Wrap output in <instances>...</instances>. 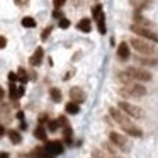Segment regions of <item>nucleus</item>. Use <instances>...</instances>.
<instances>
[{
	"label": "nucleus",
	"instance_id": "1",
	"mask_svg": "<svg viewBox=\"0 0 158 158\" xmlns=\"http://www.w3.org/2000/svg\"><path fill=\"white\" fill-rule=\"evenodd\" d=\"M109 116L112 117V119L116 121L121 127H123V131H126V134L134 136V138H141V134H143V133H141V129L133 123V121H131V117L126 116L121 109H117V107H110V109H109Z\"/></svg>",
	"mask_w": 158,
	"mask_h": 158
},
{
	"label": "nucleus",
	"instance_id": "2",
	"mask_svg": "<svg viewBox=\"0 0 158 158\" xmlns=\"http://www.w3.org/2000/svg\"><path fill=\"white\" fill-rule=\"evenodd\" d=\"M129 44L133 46L134 49H136L139 55H144V56H153L155 55V46L151 44V43L144 41V39H139V38H131Z\"/></svg>",
	"mask_w": 158,
	"mask_h": 158
},
{
	"label": "nucleus",
	"instance_id": "3",
	"mask_svg": "<svg viewBox=\"0 0 158 158\" xmlns=\"http://www.w3.org/2000/svg\"><path fill=\"white\" fill-rule=\"evenodd\" d=\"M117 109H121L126 116H129L131 119H143L144 117V110L141 109V107L134 106V104H129L127 100H121Z\"/></svg>",
	"mask_w": 158,
	"mask_h": 158
},
{
	"label": "nucleus",
	"instance_id": "4",
	"mask_svg": "<svg viewBox=\"0 0 158 158\" xmlns=\"http://www.w3.org/2000/svg\"><path fill=\"white\" fill-rule=\"evenodd\" d=\"M146 94V89H144L141 83H133V85H127L119 89V95L126 97V99H134V97H143Z\"/></svg>",
	"mask_w": 158,
	"mask_h": 158
},
{
	"label": "nucleus",
	"instance_id": "5",
	"mask_svg": "<svg viewBox=\"0 0 158 158\" xmlns=\"http://www.w3.org/2000/svg\"><path fill=\"white\" fill-rule=\"evenodd\" d=\"M126 73L131 77L133 80H138V82H150L151 78H153V75H151L148 70L144 68H136V66H129V68L126 70Z\"/></svg>",
	"mask_w": 158,
	"mask_h": 158
},
{
	"label": "nucleus",
	"instance_id": "6",
	"mask_svg": "<svg viewBox=\"0 0 158 158\" xmlns=\"http://www.w3.org/2000/svg\"><path fill=\"white\" fill-rule=\"evenodd\" d=\"M131 31L136 32L138 36H141L143 39H150V41L158 43V34H155V32L151 31V29H148V27H143V26H136V24H133V26H131Z\"/></svg>",
	"mask_w": 158,
	"mask_h": 158
},
{
	"label": "nucleus",
	"instance_id": "7",
	"mask_svg": "<svg viewBox=\"0 0 158 158\" xmlns=\"http://www.w3.org/2000/svg\"><path fill=\"white\" fill-rule=\"evenodd\" d=\"M94 17L97 21V29L100 34H106L107 27H106V14L102 12V5H95L94 7Z\"/></svg>",
	"mask_w": 158,
	"mask_h": 158
},
{
	"label": "nucleus",
	"instance_id": "8",
	"mask_svg": "<svg viewBox=\"0 0 158 158\" xmlns=\"http://www.w3.org/2000/svg\"><path fill=\"white\" fill-rule=\"evenodd\" d=\"M109 139H110V144H114V146H117V148H121V150H124L126 151L127 150V141H126V138L123 136L121 133H116V131H110L109 133Z\"/></svg>",
	"mask_w": 158,
	"mask_h": 158
},
{
	"label": "nucleus",
	"instance_id": "9",
	"mask_svg": "<svg viewBox=\"0 0 158 158\" xmlns=\"http://www.w3.org/2000/svg\"><path fill=\"white\" fill-rule=\"evenodd\" d=\"M44 151H48L49 155H60V153H63V143L61 141H49L46 144Z\"/></svg>",
	"mask_w": 158,
	"mask_h": 158
},
{
	"label": "nucleus",
	"instance_id": "10",
	"mask_svg": "<svg viewBox=\"0 0 158 158\" xmlns=\"http://www.w3.org/2000/svg\"><path fill=\"white\" fill-rule=\"evenodd\" d=\"M117 56H119L121 61L129 60L131 51H129V44H127V43H119V46H117Z\"/></svg>",
	"mask_w": 158,
	"mask_h": 158
},
{
	"label": "nucleus",
	"instance_id": "11",
	"mask_svg": "<svg viewBox=\"0 0 158 158\" xmlns=\"http://www.w3.org/2000/svg\"><path fill=\"white\" fill-rule=\"evenodd\" d=\"M70 99H72V102L80 104V102L85 100V92H83L82 89H78V87H73V89L70 90Z\"/></svg>",
	"mask_w": 158,
	"mask_h": 158
},
{
	"label": "nucleus",
	"instance_id": "12",
	"mask_svg": "<svg viewBox=\"0 0 158 158\" xmlns=\"http://www.w3.org/2000/svg\"><path fill=\"white\" fill-rule=\"evenodd\" d=\"M43 56H44V51H43V48H36L34 55L31 56V60H29V63H31L32 66H39L43 63Z\"/></svg>",
	"mask_w": 158,
	"mask_h": 158
},
{
	"label": "nucleus",
	"instance_id": "13",
	"mask_svg": "<svg viewBox=\"0 0 158 158\" xmlns=\"http://www.w3.org/2000/svg\"><path fill=\"white\" fill-rule=\"evenodd\" d=\"M136 61L139 63V65H143V66H155V65H158V60L156 58H150V56H138Z\"/></svg>",
	"mask_w": 158,
	"mask_h": 158
},
{
	"label": "nucleus",
	"instance_id": "14",
	"mask_svg": "<svg viewBox=\"0 0 158 158\" xmlns=\"http://www.w3.org/2000/svg\"><path fill=\"white\" fill-rule=\"evenodd\" d=\"M117 80H119L121 83H124V87H127V85H133V83H134V80L131 78V77L127 75L126 72H119V73H117Z\"/></svg>",
	"mask_w": 158,
	"mask_h": 158
},
{
	"label": "nucleus",
	"instance_id": "15",
	"mask_svg": "<svg viewBox=\"0 0 158 158\" xmlns=\"http://www.w3.org/2000/svg\"><path fill=\"white\" fill-rule=\"evenodd\" d=\"M77 27L80 29L82 32H90V29H92V24H90V19H82V21L77 24Z\"/></svg>",
	"mask_w": 158,
	"mask_h": 158
},
{
	"label": "nucleus",
	"instance_id": "16",
	"mask_svg": "<svg viewBox=\"0 0 158 158\" xmlns=\"http://www.w3.org/2000/svg\"><path fill=\"white\" fill-rule=\"evenodd\" d=\"M9 139H10L14 144H19L22 141V136H21V133H19V131L10 129V131H9Z\"/></svg>",
	"mask_w": 158,
	"mask_h": 158
},
{
	"label": "nucleus",
	"instance_id": "17",
	"mask_svg": "<svg viewBox=\"0 0 158 158\" xmlns=\"http://www.w3.org/2000/svg\"><path fill=\"white\" fill-rule=\"evenodd\" d=\"M131 5H133L136 10H143L144 7L150 5V0H131Z\"/></svg>",
	"mask_w": 158,
	"mask_h": 158
},
{
	"label": "nucleus",
	"instance_id": "18",
	"mask_svg": "<svg viewBox=\"0 0 158 158\" xmlns=\"http://www.w3.org/2000/svg\"><path fill=\"white\" fill-rule=\"evenodd\" d=\"M65 110L68 114H78L80 112V106H78V104H75V102H68L65 106Z\"/></svg>",
	"mask_w": 158,
	"mask_h": 158
},
{
	"label": "nucleus",
	"instance_id": "19",
	"mask_svg": "<svg viewBox=\"0 0 158 158\" xmlns=\"http://www.w3.org/2000/svg\"><path fill=\"white\" fill-rule=\"evenodd\" d=\"M34 136L38 138V139H41V141H46V129L43 127V124H39V126L36 127V131H34Z\"/></svg>",
	"mask_w": 158,
	"mask_h": 158
},
{
	"label": "nucleus",
	"instance_id": "20",
	"mask_svg": "<svg viewBox=\"0 0 158 158\" xmlns=\"http://www.w3.org/2000/svg\"><path fill=\"white\" fill-rule=\"evenodd\" d=\"M49 97H51L53 102H61V92L58 89H51L49 90Z\"/></svg>",
	"mask_w": 158,
	"mask_h": 158
},
{
	"label": "nucleus",
	"instance_id": "21",
	"mask_svg": "<svg viewBox=\"0 0 158 158\" xmlns=\"http://www.w3.org/2000/svg\"><path fill=\"white\" fill-rule=\"evenodd\" d=\"M22 26L24 27H36V19H32V17H24L22 19Z\"/></svg>",
	"mask_w": 158,
	"mask_h": 158
},
{
	"label": "nucleus",
	"instance_id": "22",
	"mask_svg": "<svg viewBox=\"0 0 158 158\" xmlns=\"http://www.w3.org/2000/svg\"><path fill=\"white\" fill-rule=\"evenodd\" d=\"M9 95H10V99H19L17 95V87H15V83H10V87H9Z\"/></svg>",
	"mask_w": 158,
	"mask_h": 158
},
{
	"label": "nucleus",
	"instance_id": "23",
	"mask_svg": "<svg viewBox=\"0 0 158 158\" xmlns=\"http://www.w3.org/2000/svg\"><path fill=\"white\" fill-rule=\"evenodd\" d=\"M17 78L21 80L22 83L27 82V73H26V70H24V68H19V70H17Z\"/></svg>",
	"mask_w": 158,
	"mask_h": 158
},
{
	"label": "nucleus",
	"instance_id": "24",
	"mask_svg": "<svg viewBox=\"0 0 158 158\" xmlns=\"http://www.w3.org/2000/svg\"><path fill=\"white\" fill-rule=\"evenodd\" d=\"M51 31H53V27H51V26H48V27H46L44 31H43V34H41V39H43V41H46V39L49 38V34H51Z\"/></svg>",
	"mask_w": 158,
	"mask_h": 158
},
{
	"label": "nucleus",
	"instance_id": "25",
	"mask_svg": "<svg viewBox=\"0 0 158 158\" xmlns=\"http://www.w3.org/2000/svg\"><path fill=\"white\" fill-rule=\"evenodd\" d=\"M60 27H61V29H68L70 27V21H68V19H65V17H61V19H60Z\"/></svg>",
	"mask_w": 158,
	"mask_h": 158
},
{
	"label": "nucleus",
	"instance_id": "26",
	"mask_svg": "<svg viewBox=\"0 0 158 158\" xmlns=\"http://www.w3.org/2000/svg\"><path fill=\"white\" fill-rule=\"evenodd\" d=\"M48 129L51 131V133H55V131L58 129V123H56V121H48Z\"/></svg>",
	"mask_w": 158,
	"mask_h": 158
},
{
	"label": "nucleus",
	"instance_id": "27",
	"mask_svg": "<svg viewBox=\"0 0 158 158\" xmlns=\"http://www.w3.org/2000/svg\"><path fill=\"white\" fill-rule=\"evenodd\" d=\"M65 2H66V0H53V4H55L56 9H61L63 5H65Z\"/></svg>",
	"mask_w": 158,
	"mask_h": 158
},
{
	"label": "nucleus",
	"instance_id": "28",
	"mask_svg": "<svg viewBox=\"0 0 158 158\" xmlns=\"http://www.w3.org/2000/svg\"><path fill=\"white\" fill-rule=\"evenodd\" d=\"M15 5H19V7H26V5L29 4V0H14Z\"/></svg>",
	"mask_w": 158,
	"mask_h": 158
},
{
	"label": "nucleus",
	"instance_id": "29",
	"mask_svg": "<svg viewBox=\"0 0 158 158\" xmlns=\"http://www.w3.org/2000/svg\"><path fill=\"white\" fill-rule=\"evenodd\" d=\"M5 46H7V39H5L4 36H0V49H4Z\"/></svg>",
	"mask_w": 158,
	"mask_h": 158
},
{
	"label": "nucleus",
	"instance_id": "30",
	"mask_svg": "<svg viewBox=\"0 0 158 158\" xmlns=\"http://www.w3.org/2000/svg\"><path fill=\"white\" fill-rule=\"evenodd\" d=\"M9 80H10V82H12V83H14V82H15V80H17V73H14V72H10V73H9Z\"/></svg>",
	"mask_w": 158,
	"mask_h": 158
},
{
	"label": "nucleus",
	"instance_id": "31",
	"mask_svg": "<svg viewBox=\"0 0 158 158\" xmlns=\"http://www.w3.org/2000/svg\"><path fill=\"white\" fill-rule=\"evenodd\" d=\"M53 17H55V19H61V17H63L61 12H60V9H56V10L53 12Z\"/></svg>",
	"mask_w": 158,
	"mask_h": 158
},
{
	"label": "nucleus",
	"instance_id": "32",
	"mask_svg": "<svg viewBox=\"0 0 158 158\" xmlns=\"http://www.w3.org/2000/svg\"><path fill=\"white\" fill-rule=\"evenodd\" d=\"M17 95H19V97L24 95V87H22V85H21V87H17Z\"/></svg>",
	"mask_w": 158,
	"mask_h": 158
},
{
	"label": "nucleus",
	"instance_id": "33",
	"mask_svg": "<svg viewBox=\"0 0 158 158\" xmlns=\"http://www.w3.org/2000/svg\"><path fill=\"white\" fill-rule=\"evenodd\" d=\"M17 119L24 121V112H17Z\"/></svg>",
	"mask_w": 158,
	"mask_h": 158
},
{
	"label": "nucleus",
	"instance_id": "34",
	"mask_svg": "<svg viewBox=\"0 0 158 158\" xmlns=\"http://www.w3.org/2000/svg\"><path fill=\"white\" fill-rule=\"evenodd\" d=\"M44 121H48V119H46L44 114H41V117H39V123H44Z\"/></svg>",
	"mask_w": 158,
	"mask_h": 158
},
{
	"label": "nucleus",
	"instance_id": "35",
	"mask_svg": "<svg viewBox=\"0 0 158 158\" xmlns=\"http://www.w3.org/2000/svg\"><path fill=\"white\" fill-rule=\"evenodd\" d=\"M0 158H9V153H5V151H2V153H0Z\"/></svg>",
	"mask_w": 158,
	"mask_h": 158
},
{
	"label": "nucleus",
	"instance_id": "36",
	"mask_svg": "<svg viewBox=\"0 0 158 158\" xmlns=\"http://www.w3.org/2000/svg\"><path fill=\"white\" fill-rule=\"evenodd\" d=\"M4 131H5V129H4L2 126H0V136H4Z\"/></svg>",
	"mask_w": 158,
	"mask_h": 158
},
{
	"label": "nucleus",
	"instance_id": "37",
	"mask_svg": "<svg viewBox=\"0 0 158 158\" xmlns=\"http://www.w3.org/2000/svg\"><path fill=\"white\" fill-rule=\"evenodd\" d=\"M4 97V90H2V87H0V99Z\"/></svg>",
	"mask_w": 158,
	"mask_h": 158
}]
</instances>
